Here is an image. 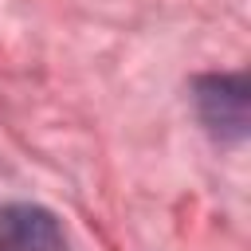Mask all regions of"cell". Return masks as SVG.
<instances>
[{"instance_id":"obj_1","label":"cell","mask_w":251,"mask_h":251,"mask_svg":"<svg viewBox=\"0 0 251 251\" xmlns=\"http://www.w3.org/2000/svg\"><path fill=\"white\" fill-rule=\"evenodd\" d=\"M196 114L200 122L224 137V141H239L247 133V75H204L196 78Z\"/></svg>"},{"instance_id":"obj_2","label":"cell","mask_w":251,"mask_h":251,"mask_svg":"<svg viewBox=\"0 0 251 251\" xmlns=\"http://www.w3.org/2000/svg\"><path fill=\"white\" fill-rule=\"evenodd\" d=\"M0 251H67V235L55 212L39 204L0 208Z\"/></svg>"}]
</instances>
